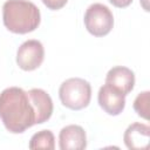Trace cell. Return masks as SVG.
I'll list each match as a JSON object with an SVG mask.
<instances>
[{"mask_svg": "<svg viewBox=\"0 0 150 150\" xmlns=\"http://www.w3.org/2000/svg\"><path fill=\"white\" fill-rule=\"evenodd\" d=\"M0 118L12 134H21L36 124V111L28 91L9 87L0 93Z\"/></svg>", "mask_w": 150, "mask_h": 150, "instance_id": "cell-1", "label": "cell"}, {"mask_svg": "<svg viewBox=\"0 0 150 150\" xmlns=\"http://www.w3.org/2000/svg\"><path fill=\"white\" fill-rule=\"evenodd\" d=\"M5 27L15 34L35 30L41 21L40 9L28 0H7L2 7Z\"/></svg>", "mask_w": 150, "mask_h": 150, "instance_id": "cell-2", "label": "cell"}, {"mask_svg": "<svg viewBox=\"0 0 150 150\" xmlns=\"http://www.w3.org/2000/svg\"><path fill=\"white\" fill-rule=\"evenodd\" d=\"M61 103L71 110H81L89 105L91 98V86L80 77H70L62 82L59 89Z\"/></svg>", "mask_w": 150, "mask_h": 150, "instance_id": "cell-3", "label": "cell"}, {"mask_svg": "<svg viewBox=\"0 0 150 150\" xmlns=\"http://www.w3.org/2000/svg\"><path fill=\"white\" fill-rule=\"evenodd\" d=\"M83 21L87 30L97 38L105 36L114 27V16L111 11L100 2H95L87 8Z\"/></svg>", "mask_w": 150, "mask_h": 150, "instance_id": "cell-4", "label": "cell"}, {"mask_svg": "<svg viewBox=\"0 0 150 150\" xmlns=\"http://www.w3.org/2000/svg\"><path fill=\"white\" fill-rule=\"evenodd\" d=\"M45 59V48L39 40L25 41L16 52V63L25 71L35 70Z\"/></svg>", "mask_w": 150, "mask_h": 150, "instance_id": "cell-5", "label": "cell"}, {"mask_svg": "<svg viewBox=\"0 0 150 150\" xmlns=\"http://www.w3.org/2000/svg\"><path fill=\"white\" fill-rule=\"evenodd\" d=\"M100 107L111 116L120 115L125 107V95L109 84H103L97 95Z\"/></svg>", "mask_w": 150, "mask_h": 150, "instance_id": "cell-6", "label": "cell"}, {"mask_svg": "<svg viewBox=\"0 0 150 150\" xmlns=\"http://www.w3.org/2000/svg\"><path fill=\"white\" fill-rule=\"evenodd\" d=\"M59 146L61 150H83L87 146L84 129L77 124H69L62 128L59 135Z\"/></svg>", "mask_w": 150, "mask_h": 150, "instance_id": "cell-7", "label": "cell"}, {"mask_svg": "<svg viewBox=\"0 0 150 150\" xmlns=\"http://www.w3.org/2000/svg\"><path fill=\"white\" fill-rule=\"evenodd\" d=\"M105 83L121 91L123 95H128L135 86V74L131 69L123 66H116L109 69L105 76Z\"/></svg>", "mask_w": 150, "mask_h": 150, "instance_id": "cell-8", "label": "cell"}, {"mask_svg": "<svg viewBox=\"0 0 150 150\" xmlns=\"http://www.w3.org/2000/svg\"><path fill=\"white\" fill-rule=\"evenodd\" d=\"M149 137H150L149 125L143 123H132L124 131L123 141L128 149L142 150V149H148Z\"/></svg>", "mask_w": 150, "mask_h": 150, "instance_id": "cell-9", "label": "cell"}, {"mask_svg": "<svg viewBox=\"0 0 150 150\" xmlns=\"http://www.w3.org/2000/svg\"><path fill=\"white\" fill-rule=\"evenodd\" d=\"M36 111V124L45 123L53 114V101L52 97L40 88H33L28 90Z\"/></svg>", "mask_w": 150, "mask_h": 150, "instance_id": "cell-10", "label": "cell"}, {"mask_svg": "<svg viewBox=\"0 0 150 150\" xmlns=\"http://www.w3.org/2000/svg\"><path fill=\"white\" fill-rule=\"evenodd\" d=\"M29 149H55V137L50 130H41L34 134L29 141Z\"/></svg>", "mask_w": 150, "mask_h": 150, "instance_id": "cell-11", "label": "cell"}, {"mask_svg": "<svg viewBox=\"0 0 150 150\" xmlns=\"http://www.w3.org/2000/svg\"><path fill=\"white\" fill-rule=\"evenodd\" d=\"M149 101H150V93L143 91L138 94L134 101V109L138 116L144 120L149 118Z\"/></svg>", "mask_w": 150, "mask_h": 150, "instance_id": "cell-12", "label": "cell"}, {"mask_svg": "<svg viewBox=\"0 0 150 150\" xmlns=\"http://www.w3.org/2000/svg\"><path fill=\"white\" fill-rule=\"evenodd\" d=\"M43 5L52 9V11H57V9H61L62 7L66 6V4L68 2V0H42Z\"/></svg>", "mask_w": 150, "mask_h": 150, "instance_id": "cell-13", "label": "cell"}, {"mask_svg": "<svg viewBox=\"0 0 150 150\" xmlns=\"http://www.w3.org/2000/svg\"><path fill=\"white\" fill-rule=\"evenodd\" d=\"M109 2L117 8H125L132 2V0H109Z\"/></svg>", "mask_w": 150, "mask_h": 150, "instance_id": "cell-14", "label": "cell"}]
</instances>
